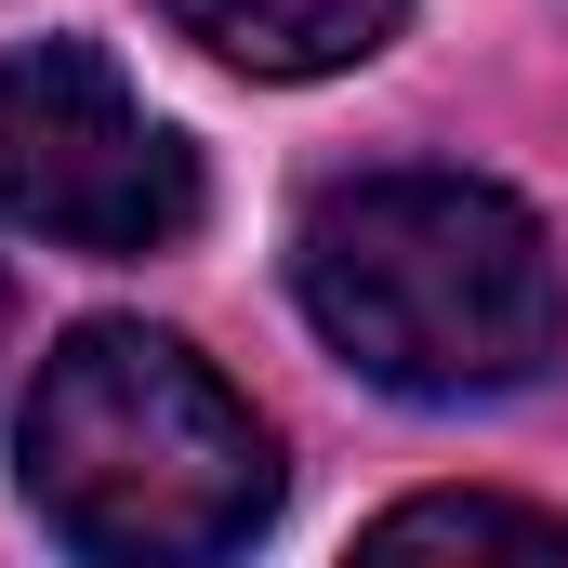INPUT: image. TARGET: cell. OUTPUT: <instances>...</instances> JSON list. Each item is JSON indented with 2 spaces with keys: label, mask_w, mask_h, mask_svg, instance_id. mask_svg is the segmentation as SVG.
I'll return each instance as SVG.
<instances>
[{
  "label": "cell",
  "mask_w": 568,
  "mask_h": 568,
  "mask_svg": "<svg viewBox=\"0 0 568 568\" xmlns=\"http://www.w3.org/2000/svg\"><path fill=\"white\" fill-rule=\"evenodd\" d=\"M291 291H304L317 344L410 410L529 397L568 357V265L542 212L449 159L317 185L291 225Z\"/></svg>",
  "instance_id": "1"
},
{
  "label": "cell",
  "mask_w": 568,
  "mask_h": 568,
  "mask_svg": "<svg viewBox=\"0 0 568 568\" xmlns=\"http://www.w3.org/2000/svg\"><path fill=\"white\" fill-rule=\"evenodd\" d=\"M278 436L265 410L145 317H93L40 357V397L13 436V489L67 556H120V568H199L239 556L278 516Z\"/></svg>",
  "instance_id": "2"
},
{
  "label": "cell",
  "mask_w": 568,
  "mask_h": 568,
  "mask_svg": "<svg viewBox=\"0 0 568 568\" xmlns=\"http://www.w3.org/2000/svg\"><path fill=\"white\" fill-rule=\"evenodd\" d=\"M199 145L120 80L106 40H13L0 53V212L53 252L145 265L199 239Z\"/></svg>",
  "instance_id": "3"
},
{
  "label": "cell",
  "mask_w": 568,
  "mask_h": 568,
  "mask_svg": "<svg viewBox=\"0 0 568 568\" xmlns=\"http://www.w3.org/2000/svg\"><path fill=\"white\" fill-rule=\"evenodd\" d=\"M159 13L239 80H344L410 27V0H159Z\"/></svg>",
  "instance_id": "4"
},
{
  "label": "cell",
  "mask_w": 568,
  "mask_h": 568,
  "mask_svg": "<svg viewBox=\"0 0 568 568\" xmlns=\"http://www.w3.org/2000/svg\"><path fill=\"white\" fill-rule=\"evenodd\" d=\"M357 542H371V556H568V516L503 503V489H424V503L371 516Z\"/></svg>",
  "instance_id": "5"
},
{
  "label": "cell",
  "mask_w": 568,
  "mask_h": 568,
  "mask_svg": "<svg viewBox=\"0 0 568 568\" xmlns=\"http://www.w3.org/2000/svg\"><path fill=\"white\" fill-rule=\"evenodd\" d=\"M0 344H13V278H0Z\"/></svg>",
  "instance_id": "6"
}]
</instances>
